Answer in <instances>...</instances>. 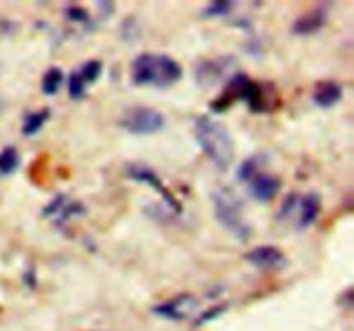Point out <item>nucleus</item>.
I'll return each mask as SVG.
<instances>
[{
	"mask_svg": "<svg viewBox=\"0 0 354 331\" xmlns=\"http://www.w3.org/2000/svg\"><path fill=\"white\" fill-rule=\"evenodd\" d=\"M325 23H327V12L322 7H317L294 21L292 33L299 34V37H308V34L318 33Z\"/></svg>",
	"mask_w": 354,
	"mask_h": 331,
	"instance_id": "obj_12",
	"label": "nucleus"
},
{
	"mask_svg": "<svg viewBox=\"0 0 354 331\" xmlns=\"http://www.w3.org/2000/svg\"><path fill=\"white\" fill-rule=\"evenodd\" d=\"M223 66H220V62L216 61H206L201 62V66L196 71V78L199 83H207L214 81V79L220 78V74L223 72Z\"/></svg>",
	"mask_w": 354,
	"mask_h": 331,
	"instance_id": "obj_17",
	"label": "nucleus"
},
{
	"mask_svg": "<svg viewBox=\"0 0 354 331\" xmlns=\"http://www.w3.org/2000/svg\"><path fill=\"white\" fill-rule=\"evenodd\" d=\"M297 202H299V197H297L296 193H290V195L287 197L286 200H283L282 207H280L279 217H287V216H290V212H292V210L297 207Z\"/></svg>",
	"mask_w": 354,
	"mask_h": 331,
	"instance_id": "obj_23",
	"label": "nucleus"
},
{
	"mask_svg": "<svg viewBox=\"0 0 354 331\" xmlns=\"http://www.w3.org/2000/svg\"><path fill=\"white\" fill-rule=\"evenodd\" d=\"M342 93V86L337 81H322L313 92V102L322 109H330L341 102Z\"/></svg>",
	"mask_w": 354,
	"mask_h": 331,
	"instance_id": "obj_13",
	"label": "nucleus"
},
{
	"mask_svg": "<svg viewBox=\"0 0 354 331\" xmlns=\"http://www.w3.org/2000/svg\"><path fill=\"white\" fill-rule=\"evenodd\" d=\"M19 152H17L16 147L12 145H7L0 150V174L2 176H9L12 172L17 171L19 168Z\"/></svg>",
	"mask_w": 354,
	"mask_h": 331,
	"instance_id": "obj_16",
	"label": "nucleus"
},
{
	"mask_svg": "<svg viewBox=\"0 0 354 331\" xmlns=\"http://www.w3.org/2000/svg\"><path fill=\"white\" fill-rule=\"evenodd\" d=\"M225 309H227V305H216V307H213V309H209L207 310L206 314H203V316L199 317V319L196 321V324L197 326H201V324H204V323H207V321H213V319H216L218 316H220L221 312H225Z\"/></svg>",
	"mask_w": 354,
	"mask_h": 331,
	"instance_id": "obj_24",
	"label": "nucleus"
},
{
	"mask_svg": "<svg viewBox=\"0 0 354 331\" xmlns=\"http://www.w3.org/2000/svg\"><path fill=\"white\" fill-rule=\"evenodd\" d=\"M196 307H197L196 297L190 295V293H180V295L173 297V299L156 305L152 310H154L158 316L166 317V319L183 321L187 319L194 310H196Z\"/></svg>",
	"mask_w": 354,
	"mask_h": 331,
	"instance_id": "obj_8",
	"label": "nucleus"
},
{
	"mask_svg": "<svg viewBox=\"0 0 354 331\" xmlns=\"http://www.w3.org/2000/svg\"><path fill=\"white\" fill-rule=\"evenodd\" d=\"M66 17H68L69 21H76V23H86V21H88V12H86L83 7L73 6L66 9Z\"/></svg>",
	"mask_w": 354,
	"mask_h": 331,
	"instance_id": "obj_22",
	"label": "nucleus"
},
{
	"mask_svg": "<svg viewBox=\"0 0 354 331\" xmlns=\"http://www.w3.org/2000/svg\"><path fill=\"white\" fill-rule=\"evenodd\" d=\"M76 71H78V74L82 76V79L86 83V86H88L99 79L100 72H102V62L92 59V61H86L85 64L80 69H76Z\"/></svg>",
	"mask_w": 354,
	"mask_h": 331,
	"instance_id": "obj_18",
	"label": "nucleus"
},
{
	"mask_svg": "<svg viewBox=\"0 0 354 331\" xmlns=\"http://www.w3.org/2000/svg\"><path fill=\"white\" fill-rule=\"evenodd\" d=\"M127 174H128V178L133 179V181L144 183V185L152 186V188H154L156 192L162 197V199H165V202L168 203L169 209L176 210V212H180V210H182V205H180L178 200H176L175 197L171 195V192H169V190L162 185L161 179L158 178V174H156V172L152 171L149 166L140 164V162H131V164L127 166Z\"/></svg>",
	"mask_w": 354,
	"mask_h": 331,
	"instance_id": "obj_6",
	"label": "nucleus"
},
{
	"mask_svg": "<svg viewBox=\"0 0 354 331\" xmlns=\"http://www.w3.org/2000/svg\"><path fill=\"white\" fill-rule=\"evenodd\" d=\"M62 85H64V72H62V69L57 68V66H52V68H48L47 71H45L40 86L41 92H44L45 95L50 97L55 95V93L62 88Z\"/></svg>",
	"mask_w": 354,
	"mask_h": 331,
	"instance_id": "obj_15",
	"label": "nucleus"
},
{
	"mask_svg": "<svg viewBox=\"0 0 354 331\" xmlns=\"http://www.w3.org/2000/svg\"><path fill=\"white\" fill-rule=\"evenodd\" d=\"M258 168H259V161L258 157H249L248 161H244L241 164V168H239L237 171V178L241 179V181H245L249 183L252 178H254L256 174H258Z\"/></svg>",
	"mask_w": 354,
	"mask_h": 331,
	"instance_id": "obj_21",
	"label": "nucleus"
},
{
	"mask_svg": "<svg viewBox=\"0 0 354 331\" xmlns=\"http://www.w3.org/2000/svg\"><path fill=\"white\" fill-rule=\"evenodd\" d=\"M234 100H244L252 112H263L268 107L259 83L252 81L249 76L242 74V72H239L230 79L227 90L221 93L220 99L211 103V109L214 112H220V110L227 109Z\"/></svg>",
	"mask_w": 354,
	"mask_h": 331,
	"instance_id": "obj_4",
	"label": "nucleus"
},
{
	"mask_svg": "<svg viewBox=\"0 0 354 331\" xmlns=\"http://www.w3.org/2000/svg\"><path fill=\"white\" fill-rule=\"evenodd\" d=\"M232 9H234V3L228 0H221V2H211L209 6L201 10V14L203 17H221L227 16Z\"/></svg>",
	"mask_w": 354,
	"mask_h": 331,
	"instance_id": "obj_20",
	"label": "nucleus"
},
{
	"mask_svg": "<svg viewBox=\"0 0 354 331\" xmlns=\"http://www.w3.org/2000/svg\"><path fill=\"white\" fill-rule=\"evenodd\" d=\"M299 207V221H297V228L299 230H306L310 228L315 221L318 219L322 212V197L317 192H310L303 195L297 202Z\"/></svg>",
	"mask_w": 354,
	"mask_h": 331,
	"instance_id": "obj_11",
	"label": "nucleus"
},
{
	"mask_svg": "<svg viewBox=\"0 0 354 331\" xmlns=\"http://www.w3.org/2000/svg\"><path fill=\"white\" fill-rule=\"evenodd\" d=\"M280 186L282 185H280V179L277 176L266 174V172H258L249 181V195L256 202H270L280 192Z\"/></svg>",
	"mask_w": 354,
	"mask_h": 331,
	"instance_id": "obj_9",
	"label": "nucleus"
},
{
	"mask_svg": "<svg viewBox=\"0 0 354 331\" xmlns=\"http://www.w3.org/2000/svg\"><path fill=\"white\" fill-rule=\"evenodd\" d=\"M166 119L159 110L145 106L130 107L120 117V126L131 134H154L165 128Z\"/></svg>",
	"mask_w": 354,
	"mask_h": 331,
	"instance_id": "obj_5",
	"label": "nucleus"
},
{
	"mask_svg": "<svg viewBox=\"0 0 354 331\" xmlns=\"http://www.w3.org/2000/svg\"><path fill=\"white\" fill-rule=\"evenodd\" d=\"M245 261L263 271H280L287 265V257L275 245H259L245 254Z\"/></svg>",
	"mask_w": 354,
	"mask_h": 331,
	"instance_id": "obj_7",
	"label": "nucleus"
},
{
	"mask_svg": "<svg viewBox=\"0 0 354 331\" xmlns=\"http://www.w3.org/2000/svg\"><path fill=\"white\" fill-rule=\"evenodd\" d=\"M48 117H50V109H47V107L26 114V117L23 121V128H21L24 137H33V134H37L44 128V124L47 123Z\"/></svg>",
	"mask_w": 354,
	"mask_h": 331,
	"instance_id": "obj_14",
	"label": "nucleus"
},
{
	"mask_svg": "<svg viewBox=\"0 0 354 331\" xmlns=\"http://www.w3.org/2000/svg\"><path fill=\"white\" fill-rule=\"evenodd\" d=\"M182 76V66L166 54H140L131 62V81L137 86L168 88Z\"/></svg>",
	"mask_w": 354,
	"mask_h": 331,
	"instance_id": "obj_2",
	"label": "nucleus"
},
{
	"mask_svg": "<svg viewBox=\"0 0 354 331\" xmlns=\"http://www.w3.org/2000/svg\"><path fill=\"white\" fill-rule=\"evenodd\" d=\"M214 217L221 226L239 240H248L251 237V226L244 217V203L237 193L227 186H220L211 193Z\"/></svg>",
	"mask_w": 354,
	"mask_h": 331,
	"instance_id": "obj_3",
	"label": "nucleus"
},
{
	"mask_svg": "<svg viewBox=\"0 0 354 331\" xmlns=\"http://www.w3.org/2000/svg\"><path fill=\"white\" fill-rule=\"evenodd\" d=\"M41 214L47 217L57 216L59 223H62V221H68L69 217L73 216L85 214V207H83L80 202L69 200L66 195H57L50 203H48V205L44 207Z\"/></svg>",
	"mask_w": 354,
	"mask_h": 331,
	"instance_id": "obj_10",
	"label": "nucleus"
},
{
	"mask_svg": "<svg viewBox=\"0 0 354 331\" xmlns=\"http://www.w3.org/2000/svg\"><path fill=\"white\" fill-rule=\"evenodd\" d=\"M86 88H88V86H86V83L83 81L82 76L78 74V71H73L71 74H69V78H68V93H69V97H71L73 100L83 99Z\"/></svg>",
	"mask_w": 354,
	"mask_h": 331,
	"instance_id": "obj_19",
	"label": "nucleus"
},
{
	"mask_svg": "<svg viewBox=\"0 0 354 331\" xmlns=\"http://www.w3.org/2000/svg\"><path fill=\"white\" fill-rule=\"evenodd\" d=\"M194 137L207 159L225 171L235 159V143L230 131L209 116H199L194 124Z\"/></svg>",
	"mask_w": 354,
	"mask_h": 331,
	"instance_id": "obj_1",
	"label": "nucleus"
}]
</instances>
